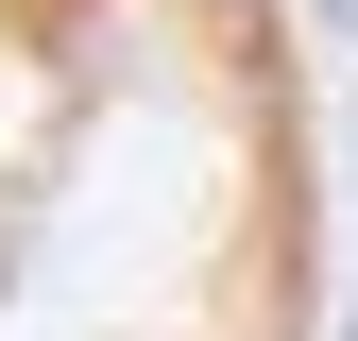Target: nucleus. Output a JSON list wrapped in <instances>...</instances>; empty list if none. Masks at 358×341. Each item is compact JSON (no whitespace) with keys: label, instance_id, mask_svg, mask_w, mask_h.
<instances>
[{"label":"nucleus","instance_id":"1","mask_svg":"<svg viewBox=\"0 0 358 341\" xmlns=\"http://www.w3.org/2000/svg\"><path fill=\"white\" fill-rule=\"evenodd\" d=\"M290 239L273 0H0V341H290Z\"/></svg>","mask_w":358,"mask_h":341}]
</instances>
